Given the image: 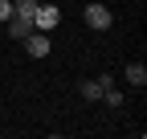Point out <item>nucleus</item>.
<instances>
[{
	"instance_id": "f257e3e1",
	"label": "nucleus",
	"mask_w": 147,
	"mask_h": 139,
	"mask_svg": "<svg viewBox=\"0 0 147 139\" xmlns=\"http://www.w3.org/2000/svg\"><path fill=\"white\" fill-rule=\"evenodd\" d=\"M57 25H61V8H57V4H37V12H33V29L49 33V29H57Z\"/></svg>"
},
{
	"instance_id": "f03ea898",
	"label": "nucleus",
	"mask_w": 147,
	"mask_h": 139,
	"mask_svg": "<svg viewBox=\"0 0 147 139\" xmlns=\"http://www.w3.org/2000/svg\"><path fill=\"white\" fill-rule=\"evenodd\" d=\"M86 25L90 29H110L115 25V12H110L106 4H86Z\"/></svg>"
},
{
	"instance_id": "7ed1b4c3",
	"label": "nucleus",
	"mask_w": 147,
	"mask_h": 139,
	"mask_svg": "<svg viewBox=\"0 0 147 139\" xmlns=\"http://www.w3.org/2000/svg\"><path fill=\"white\" fill-rule=\"evenodd\" d=\"M25 49H29V57H49V37L41 29H33L29 37H25Z\"/></svg>"
},
{
	"instance_id": "20e7f679",
	"label": "nucleus",
	"mask_w": 147,
	"mask_h": 139,
	"mask_svg": "<svg viewBox=\"0 0 147 139\" xmlns=\"http://www.w3.org/2000/svg\"><path fill=\"white\" fill-rule=\"evenodd\" d=\"M4 25H8L4 33H8V37H12V41H25V37H29V33H33V21H29V16H8V21H4Z\"/></svg>"
},
{
	"instance_id": "39448f33",
	"label": "nucleus",
	"mask_w": 147,
	"mask_h": 139,
	"mask_svg": "<svg viewBox=\"0 0 147 139\" xmlns=\"http://www.w3.org/2000/svg\"><path fill=\"white\" fill-rule=\"evenodd\" d=\"M127 82L143 90V86H147V65H143V61H131V65H127Z\"/></svg>"
},
{
	"instance_id": "423d86ee",
	"label": "nucleus",
	"mask_w": 147,
	"mask_h": 139,
	"mask_svg": "<svg viewBox=\"0 0 147 139\" xmlns=\"http://www.w3.org/2000/svg\"><path fill=\"white\" fill-rule=\"evenodd\" d=\"M78 94H82L86 102H98V98H102V86H98V78H86V82L78 86Z\"/></svg>"
},
{
	"instance_id": "0eeeda50",
	"label": "nucleus",
	"mask_w": 147,
	"mask_h": 139,
	"mask_svg": "<svg viewBox=\"0 0 147 139\" xmlns=\"http://www.w3.org/2000/svg\"><path fill=\"white\" fill-rule=\"evenodd\" d=\"M37 4H41V0H12V16H29V21H33Z\"/></svg>"
},
{
	"instance_id": "6e6552de",
	"label": "nucleus",
	"mask_w": 147,
	"mask_h": 139,
	"mask_svg": "<svg viewBox=\"0 0 147 139\" xmlns=\"http://www.w3.org/2000/svg\"><path fill=\"white\" fill-rule=\"evenodd\" d=\"M102 98H106V107H123V94L110 86V90H102Z\"/></svg>"
},
{
	"instance_id": "1a4fd4ad",
	"label": "nucleus",
	"mask_w": 147,
	"mask_h": 139,
	"mask_svg": "<svg viewBox=\"0 0 147 139\" xmlns=\"http://www.w3.org/2000/svg\"><path fill=\"white\" fill-rule=\"evenodd\" d=\"M8 16H12V0H0V25L8 21Z\"/></svg>"
}]
</instances>
